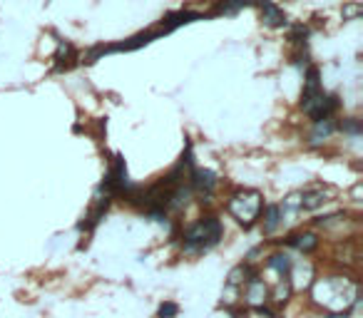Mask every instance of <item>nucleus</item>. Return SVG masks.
<instances>
[{
    "instance_id": "7",
    "label": "nucleus",
    "mask_w": 363,
    "mask_h": 318,
    "mask_svg": "<svg viewBox=\"0 0 363 318\" xmlns=\"http://www.w3.org/2000/svg\"><path fill=\"white\" fill-rule=\"evenodd\" d=\"M286 244L296 249L298 254L308 256V254H313L318 246H321V239H318L316 232H298V234H291V237L286 239Z\"/></svg>"
},
{
    "instance_id": "16",
    "label": "nucleus",
    "mask_w": 363,
    "mask_h": 318,
    "mask_svg": "<svg viewBox=\"0 0 363 318\" xmlns=\"http://www.w3.org/2000/svg\"><path fill=\"white\" fill-rule=\"evenodd\" d=\"M70 60H75V50H72L70 42L62 40V42H60V47H57V52H55L57 70H62V67H70Z\"/></svg>"
},
{
    "instance_id": "13",
    "label": "nucleus",
    "mask_w": 363,
    "mask_h": 318,
    "mask_svg": "<svg viewBox=\"0 0 363 318\" xmlns=\"http://www.w3.org/2000/svg\"><path fill=\"white\" fill-rule=\"evenodd\" d=\"M262 214H264V234L272 237V234L281 227V212H279V204H267V207L262 209Z\"/></svg>"
},
{
    "instance_id": "11",
    "label": "nucleus",
    "mask_w": 363,
    "mask_h": 318,
    "mask_svg": "<svg viewBox=\"0 0 363 318\" xmlns=\"http://www.w3.org/2000/svg\"><path fill=\"white\" fill-rule=\"evenodd\" d=\"M254 276H259L257 273V268L252 266V263H239V266H234L232 271H229V276H227V286H237V288H242L247 281H252Z\"/></svg>"
},
{
    "instance_id": "5",
    "label": "nucleus",
    "mask_w": 363,
    "mask_h": 318,
    "mask_svg": "<svg viewBox=\"0 0 363 318\" xmlns=\"http://www.w3.org/2000/svg\"><path fill=\"white\" fill-rule=\"evenodd\" d=\"M244 303L247 306H252V308H259V306H267V301H269V283L264 281V278H259V276H254L252 281H247L244 283Z\"/></svg>"
},
{
    "instance_id": "15",
    "label": "nucleus",
    "mask_w": 363,
    "mask_h": 318,
    "mask_svg": "<svg viewBox=\"0 0 363 318\" xmlns=\"http://www.w3.org/2000/svg\"><path fill=\"white\" fill-rule=\"evenodd\" d=\"M291 293H294V288H291V283H289V278H279L274 291H269V298H274L277 306H284V303L291 298Z\"/></svg>"
},
{
    "instance_id": "10",
    "label": "nucleus",
    "mask_w": 363,
    "mask_h": 318,
    "mask_svg": "<svg viewBox=\"0 0 363 318\" xmlns=\"http://www.w3.org/2000/svg\"><path fill=\"white\" fill-rule=\"evenodd\" d=\"M336 125H338V122L333 120V117H328V120H316V122H313L311 135H308V144H311V147L323 144V142H326L328 137L336 132Z\"/></svg>"
},
{
    "instance_id": "18",
    "label": "nucleus",
    "mask_w": 363,
    "mask_h": 318,
    "mask_svg": "<svg viewBox=\"0 0 363 318\" xmlns=\"http://www.w3.org/2000/svg\"><path fill=\"white\" fill-rule=\"evenodd\" d=\"M177 313H179V306H177V303H172V301H164L160 306V313H157V316H160V318H174Z\"/></svg>"
},
{
    "instance_id": "3",
    "label": "nucleus",
    "mask_w": 363,
    "mask_h": 318,
    "mask_svg": "<svg viewBox=\"0 0 363 318\" xmlns=\"http://www.w3.org/2000/svg\"><path fill=\"white\" fill-rule=\"evenodd\" d=\"M262 209H264V197L257 189H237V192L227 199V212L232 214L244 229L257 224V219L262 217Z\"/></svg>"
},
{
    "instance_id": "8",
    "label": "nucleus",
    "mask_w": 363,
    "mask_h": 318,
    "mask_svg": "<svg viewBox=\"0 0 363 318\" xmlns=\"http://www.w3.org/2000/svg\"><path fill=\"white\" fill-rule=\"evenodd\" d=\"M331 189L328 187H311V189H306V192H301V212L306 209V212H316L318 207H323L326 202H331Z\"/></svg>"
},
{
    "instance_id": "12",
    "label": "nucleus",
    "mask_w": 363,
    "mask_h": 318,
    "mask_svg": "<svg viewBox=\"0 0 363 318\" xmlns=\"http://www.w3.org/2000/svg\"><path fill=\"white\" fill-rule=\"evenodd\" d=\"M291 263H294V259L289 256V254H284V251H277V254H272V256L267 259V266L272 268V271H277L279 278L289 276V271H291Z\"/></svg>"
},
{
    "instance_id": "6",
    "label": "nucleus",
    "mask_w": 363,
    "mask_h": 318,
    "mask_svg": "<svg viewBox=\"0 0 363 318\" xmlns=\"http://www.w3.org/2000/svg\"><path fill=\"white\" fill-rule=\"evenodd\" d=\"M254 6L259 8V13H262V23L269 28H284L286 25V13L281 11V8L277 6V3H272V0H257Z\"/></svg>"
},
{
    "instance_id": "17",
    "label": "nucleus",
    "mask_w": 363,
    "mask_h": 318,
    "mask_svg": "<svg viewBox=\"0 0 363 318\" xmlns=\"http://www.w3.org/2000/svg\"><path fill=\"white\" fill-rule=\"evenodd\" d=\"M336 130L346 132V135H351V137H358L363 132V127H361V120H356V117H348V120H343L341 125H336Z\"/></svg>"
},
{
    "instance_id": "1",
    "label": "nucleus",
    "mask_w": 363,
    "mask_h": 318,
    "mask_svg": "<svg viewBox=\"0 0 363 318\" xmlns=\"http://www.w3.org/2000/svg\"><path fill=\"white\" fill-rule=\"evenodd\" d=\"M311 298L318 308L328 313L351 311V306L361 303V283L351 281L348 276H323L313 278Z\"/></svg>"
},
{
    "instance_id": "9",
    "label": "nucleus",
    "mask_w": 363,
    "mask_h": 318,
    "mask_svg": "<svg viewBox=\"0 0 363 318\" xmlns=\"http://www.w3.org/2000/svg\"><path fill=\"white\" fill-rule=\"evenodd\" d=\"M202 13H197V11H179V13H169V16L162 21V33H172L174 28H179V25H187V23H194V21H202Z\"/></svg>"
},
{
    "instance_id": "14",
    "label": "nucleus",
    "mask_w": 363,
    "mask_h": 318,
    "mask_svg": "<svg viewBox=\"0 0 363 318\" xmlns=\"http://www.w3.org/2000/svg\"><path fill=\"white\" fill-rule=\"evenodd\" d=\"M257 0H219L214 8V16H234V13L244 11V8H254Z\"/></svg>"
},
{
    "instance_id": "19",
    "label": "nucleus",
    "mask_w": 363,
    "mask_h": 318,
    "mask_svg": "<svg viewBox=\"0 0 363 318\" xmlns=\"http://www.w3.org/2000/svg\"><path fill=\"white\" fill-rule=\"evenodd\" d=\"M358 13H361V8L353 6V8H346V11H343V16H358Z\"/></svg>"
},
{
    "instance_id": "2",
    "label": "nucleus",
    "mask_w": 363,
    "mask_h": 318,
    "mask_svg": "<svg viewBox=\"0 0 363 318\" xmlns=\"http://www.w3.org/2000/svg\"><path fill=\"white\" fill-rule=\"evenodd\" d=\"M224 237V229L222 222H219L214 214H207L202 217L197 224L187 227L182 232V254H187V256H199V254L209 251L214 249Z\"/></svg>"
},
{
    "instance_id": "4",
    "label": "nucleus",
    "mask_w": 363,
    "mask_h": 318,
    "mask_svg": "<svg viewBox=\"0 0 363 318\" xmlns=\"http://www.w3.org/2000/svg\"><path fill=\"white\" fill-rule=\"evenodd\" d=\"M189 187H192L194 194H199L202 197V202H212V194L214 189H217V174L212 172V169H194L192 174H189Z\"/></svg>"
}]
</instances>
